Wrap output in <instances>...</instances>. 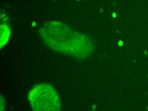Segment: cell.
I'll return each instance as SVG.
<instances>
[{"label":"cell","instance_id":"6da1fadb","mask_svg":"<svg viewBox=\"0 0 148 111\" xmlns=\"http://www.w3.org/2000/svg\"><path fill=\"white\" fill-rule=\"evenodd\" d=\"M39 34L45 45L58 53L85 58L93 50V44L87 36L60 21L47 22L40 27Z\"/></svg>","mask_w":148,"mask_h":111},{"label":"cell","instance_id":"7a4b0ae2","mask_svg":"<svg viewBox=\"0 0 148 111\" xmlns=\"http://www.w3.org/2000/svg\"><path fill=\"white\" fill-rule=\"evenodd\" d=\"M28 98L33 110L58 111L61 109L59 95L54 88L47 83H39L32 88Z\"/></svg>","mask_w":148,"mask_h":111},{"label":"cell","instance_id":"3957f363","mask_svg":"<svg viewBox=\"0 0 148 111\" xmlns=\"http://www.w3.org/2000/svg\"><path fill=\"white\" fill-rule=\"evenodd\" d=\"M1 48L3 47L8 43L11 33L10 27L6 24L1 25Z\"/></svg>","mask_w":148,"mask_h":111},{"label":"cell","instance_id":"277c9868","mask_svg":"<svg viewBox=\"0 0 148 111\" xmlns=\"http://www.w3.org/2000/svg\"><path fill=\"white\" fill-rule=\"evenodd\" d=\"M6 105V102H5V100L4 98L2 97L1 96V111L3 110L4 109V107Z\"/></svg>","mask_w":148,"mask_h":111}]
</instances>
